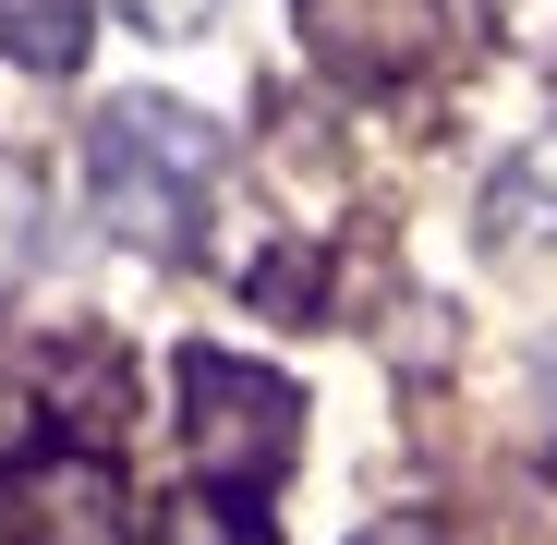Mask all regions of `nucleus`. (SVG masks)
<instances>
[{
  "label": "nucleus",
  "mask_w": 557,
  "mask_h": 545,
  "mask_svg": "<svg viewBox=\"0 0 557 545\" xmlns=\"http://www.w3.org/2000/svg\"><path fill=\"white\" fill-rule=\"evenodd\" d=\"M85 195L134 255H195L219 195V122H195L182 98H110L85 134Z\"/></svg>",
  "instance_id": "f257e3e1"
},
{
  "label": "nucleus",
  "mask_w": 557,
  "mask_h": 545,
  "mask_svg": "<svg viewBox=\"0 0 557 545\" xmlns=\"http://www.w3.org/2000/svg\"><path fill=\"white\" fill-rule=\"evenodd\" d=\"M182 448L195 473L231 485V497H267L304 448V400L267 376V363H231V351H182Z\"/></svg>",
  "instance_id": "f03ea898"
},
{
  "label": "nucleus",
  "mask_w": 557,
  "mask_h": 545,
  "mask_svg": "<svg viewBox=\"0 0 557 545\" xmlns=\"http://www.w3.org/2000/svg\"><path fill=\"white\" fill-rule=\"evenodd\" d=\"M13 545H134L98 448H49V461L13 473Z\"/></svg>",
  "instance_id": "7ed1b4c3"
},
{
  "label": "nucleus",
  "mask_w": 557,
  "mask_h": 545,
  "mask_svg": "<svg viewBox=\"0 0 557 545\" xmlns=\"http://www.w3.org/2000/svg\"><path fill=\"white\" fill-rule=\"evenodd\" d=\"M304 37H315V61L376 85V73H400L436 37V0H304Z\"/></svg>",
  "instance_id": "20e7f679"
},
{
  "label": "nucleus",
  "mask_w": 557,
  "mask_h": 545,
  "mask_svg": "<svg viewBox=\"0 0 557 545\" xmlns=\"http://www.w3.org/2000/svg\"><path fill=\"white\" fill-rule=\"evenodd\" d=\"M557 231V122L485 182V243H545Z\"/></svg>",
  "instance_id": "39448f33"
},
{
  "label": "nucleus",
  "mask_w": 557,
  "mask_h": 545,
  "mask_svg": "<svg viewBox=\"0 0 557 545\" xmlns=\"http://www.w3.org/2000/svg\"><path fill=\"white\" fill-rule=\"evenodd\" d=\"M0 49L25 73H73L85 61V0H0Z\"/></svg>",
  "instance_id": "423d86ee"
},
{
  "label": "nucleus",
  "mask_w": 557,
  "mask_h": 545,
  "mask_svg": "<svg viewBox=\"0 0 557 545\" xmlns=\"http://www.w3.org/2000/svg\"><path fill=\"white\" fill-rule=\"evenodd\" d=\"M37 255H49L37 170H25V158H0V292H25V280H37Z\"/></svg>",
  "instance_id": "0eeeda50"
},
{
  "label": "nucleus",
  "mask_w": 557,
  "mask_h": 545,
  "mask_svg": "<svg viewBox=\"0 0 557 545\" xmlns=\"http://www.w3.org/2000/svg\"><path fill=\"white\" fill-rule=\"evenodd\" d=\"M158 545H278V533H267V509H243V497H182Z\"/></svg>",
  "instance_id": "6e6552de"
},
{
  "label": "nucleus",
  "mask_w": 557,
  "mask_h": 545,
  "mask_svg": "<svg viewBox=\"0 0 557 545\" xmlns=\"http://www.w3.org/2000/svg\"><path fill=\"white\" fill-rule=\"evenodd\" d=\"M122 13H134V25H146V37H195V25H207V13H219V0H122Z\"/></svg>",
  "instance_id": "1a4fd4ad"
},
{
  "label": "nucleus",
  "mask_w": 557,
  "mask_h": 545,
  "mask_svg": "<svg viewBox=\"0 0 557 545\" xmlns=\"http://www.w3.org/2000/svg\"><path fill=\"white\" fill-rule=\"evenodd\" d=\"M363 545H436V533H424V521H400V533H363Z\"/></svg>",
  "instance_id": "9d476101"
}]
</instances>
